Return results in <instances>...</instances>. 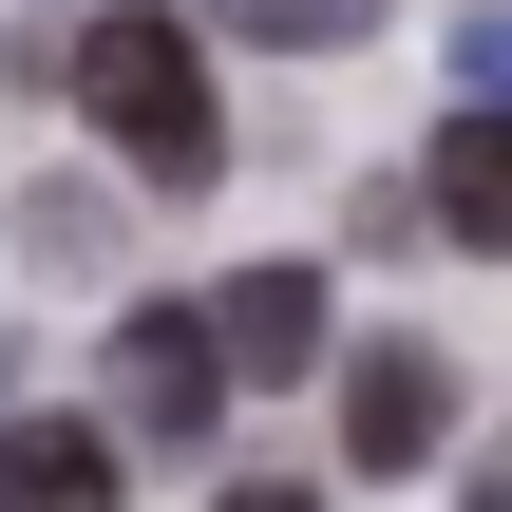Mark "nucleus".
I'll return each mask as SVG.
<instances>
[{"label":"nucleus","instance_id":"nucleus-4","mask_svg":"<svg viewBox=\"0 0 512 512\" xmlns=\"http://www.w3.org/2000/svg\"><path fill=\"white\" fill-rule=\"evenodd\" d=\"M0 512H114V437L95 418H19L0 437Z\"/></svg>","mask_w":512,"mask_h":512},{"label":"nucleus","instance_id":"nucleus-1","mask_svg":"<svg viewBox=\"0 0 512 512\" xmlns=\"http://www.w3.org/2000/svg\"><path fill=\"white\" fill-rule=\"evenodd\" d=\"M76 114L152 171V190H209L228 171V114H209V38L190 19H152V0H114L95 38H76Z\"/></svg>","mask_w":512,"mask_h":512},{"label":"nucleus","instance_id":"nucleus-3","mask_svg":"<svg viewBox=\"0 0 512 512\" xmlns=\"http://www.w3.org/2000/svg\"><path fill=\"white\" fill-rule=\"evenodd\" d=\"M342 456H361V475H437V456H456L437 342H361V361H342Z\"/></svg>","mask_w":512,"mask_h":512},{"label":"nucleus","instance_id":"nucleus-5","mask_svg":"<svg viewBox=\"0 0 512 512\" xmlns=\"http://www.w3.org/2000/svg\"><path fill=\"white\" fill-rule=\"evenodd\" d=\"M209 323H228V361H247V380H304V361H323V285H304V266H247Z\"/></svg>","mask_w":512,"mask_h":512},{"label":"nucleus","instance_id":"nucleus-8","mask_svg":"<svg viewBox=\"0 0 512 512\" xmlns=\"http://www.w3.org/2000/svg\"><path fill=\"white\" fill-rule=\"evenodd\" d=\"M209 19H228V38H285V57H342L380 0H209Z\"/></svg>","mask_w":512,"mask_h":512},{"label":"nucleus","instance_id":"nucleus-2","mask_svg":"<svg viewBox=\"0 0 512 512\" xmlns=\"http://www.w3.org/2000/svg\"><path fill=\"white\" fill-rule=\"evenodd\" d=\"M228 323H190V304H114V418L152 437V456H209L228 437Z\"/></svg>","mask_w":512,"mask_h":512},{"label":"nucleus","instance_id":"nucleus-9","mask_svg":"<svg viewBox=\"0 0 512 512\" xmlns=\"http://www.w3.org/2000/svg\"><path fill=\"white\" fill-rule=\"evenodd\" d=\"M228 512H323V494H304V475H247V494H228Z\"/></svg>","mask_w":512,"mask_h":512},{"label":"nucleus","instance_id":"nucleus-10","mask_svg":"<svg viewBox=\"0 0 512 512\" xmlns=\"http://www.w3.org/2000/svg\"><path fill=\"white\" fill-rule=\"evenodd\" d=\"M475 512H512V437H494V456H475Z\"/></svg>","mask_w":512,"mask_h":512},{"label":"nucleus","instance_id":"nucleus-6","mask_svg":"<svg viewBox=\"0 0 512 512\" xmlns=\"http://www.w3.org/2000/svg\"><path fill=\"white\" fill-rule=\"evenodd\" d=\"M418 190H437V228H456V247H512V114H456Z\"/></svg>","mask_w":512,"mask_h":512},{"label":"nucleus","instance_id":"nucleus-7","mask_svg":"<svg viewBox=\"0 0 512 512\" xmlns=\"http://www.w3.org/2000/svg\"><path fill=\"white\" fill-rule=\"evenodd\" d=\"M19 266L95 285V266H114V209H95V190H38V209H19Z\"/></svg>","mask_w":512,"mask_h":512}]
</instances>
